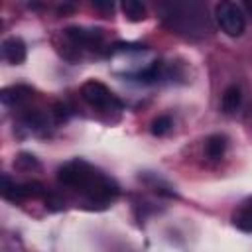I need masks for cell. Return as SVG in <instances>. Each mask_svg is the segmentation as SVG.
<instances>
[{
	"mask_svg": "<svg viewBox=\"0 0 252 252\" xmlns=\"http://www.w3.org/2000/svg\"><path fill=\"white\" fill-rule=\"evenodd\" d=\"M120 8H122L124 16L130 22H142L146 18V6L142 2H138V0H124L120 4Z\"/></svg>",
	"mask_w": 252,
	"mask_h": 252,
	"instance_id": "8fae6325",
	"label": "cell"
},
{
	"mask_svg": "<svg viewBox=\"0 0 252 252\" xmlns=\"http://www.w3.org/2000/svg\"><path fill=\"white\" fill-rule=\"evenodd\" d=\"M171 128V118L169 116H158L154 122H152V134L154 136H163L165 132H169Z\"/></svg>",
	"mask_w": 252,
	"mask_h": 252,
	"instance_id": "4fadbf2b",
	"label": "cell"
},
{
	"mask_svg": "<svg viewBox=\"0 0 252 252\" xmlns=\"http://www.w3.org/2000/svg\"><path fill=\"white\" fill-rule=\"evenodd\" d=\"M232 222H234L236 228H240V230H244V232H252V199H248V201L238 209V213H234Z\"/></svg>",
	"mask_w": 252,
	"mask_h": 252,
	"instance_id": "9c48e42d",
	"label": "cell"
},
{
	"mask_svg": "<svg viewBox=\"0 0 252 252\" xmlns=\"http://www.w3.org/2000/svg\"><path fill=\"white\" fill-rule=\"evenodd\" d=\"M81 94L91 106H96V108H112V106L118 108L120 106V100L98 81H87L81 87Z\"/></svg>",
	"mask_w": 252,
	"mask_h": 252,
	"instance_id": "277c9868",
	"label": "cell"
},
{
	"mask_svg": "<svg viewBox=\"0 0 252 252\" xmlns=\"http://www.w3.org/2000/svg\"><path fill=\"white\" fill-rule=\"evenodd\" d=\"M14 165H16V167H20V169H32V167H39L37 159H35L32 154H20V156L16 158Z\"/></svg>",
	"mask_w": 252,
	"mask_h": 252,
	"instance_id": "5bb4252c",
	"label": "cell"
},
{
	"mask_svg": "<svg viewBox=\"0 0 252 252\" xmlns=\"http://www.w3.org/2000/svg\"><path fill=\"white\" fill-rule=\"evenodd\" d=\"M224 150H226V138L220 136V134L211 136V138L207 140V144H205V154H207L211 159H219V158H222Z\"/></svg>",
	"mask_w": 252,
	"mask_h": 252,
	"instance_id": "7c38bea8",
	"label": "cell"
},
{
	"mask_svg": "<svg viewBox=\"0 0 252 252\" xmlns=\"http://www.w3.org/2000/svg\"><path fill=\"white\" fill-rule=\"evenodd\" d=\"M244 6H246V10L252 14V0H246V2H244Z\"/></svg>",
	"mask_w": 252,
	"mask_h": 252,
	"instance_id": "ac0fdd59",
	"label": "cell"
},
{
	"mask_svg": "<svg viewBox=\"0 0 252 252\" xmlns=\"http://www.w3.org/2000/svg\"><path fill=\"white\" fill-rule=\"evenodd\" d=\"M65 35L79 47H96L102 41V32L100 30H87V28H67Z\"/></svg>",
	"mask_w": 252,
	"mask_h": 252,
	"instance_id": "5b68a950",
	"label": "cell"
},
{
	"mask_svg": "<svg viewBox=\"0 0 252 252\" xmlns=\"http://www.w3.org/2000/svg\"><path fill=\"white\" fill-rule=\"evenodd\" d=\"M215 18L219 28L230 35V37H238L242 35L244 28H246V18L240 6H236L234 2H219L215 8Z\"/></svg>",
	"mask_w": 252,
	"mask_h": 252,
	"instance_id": "3957f363",
	"label": "cell"
},
{
	"mask_svg": "<svg viewBox=\"0 0 252 252\" xmlns=\"http://www.w3.org/2000/svg\"><path fill=\"white\" fill-rule=\"evenodd\" d=\"M53 112H55L57 120H65V118H67V114H69L65 104H55V106H53Z\"/></svg>",
	"mask_w": 252,
	"mask_h": 252,
	"instance_id": "2e32d148",
	"label": "cell"
},
{
	"mask_svg": "<svg viewBox=\"0 0 252 252\" xmlns=\"http://www.w3.org/2000/svg\"><path fill=\"white\" fill-rule=\"evenodd\" d=\"M93 6H94V8H98V10H112V8H114V4H112V2H98V0H94V2H93Z\"/></svg>",
	"mask_w": 252,
	"mask_h": 252,
	"instance_id": "e0dca14e",
	"label": "cell"
},
{
	"mask_svg": "<svg viewBox=\"0 0 252 252\" xmlns=\"http://www.w3.org/2000/svg\"><path fill=\"white\" fill-rule=\"evenodd\" d=\"M114 51H140V49H144V45H140V43H114V47H112Z\"/></svg>",
	"mask_w": 252,
	"mask_h": 252,
	"instance_id": "9a60e30c",
	"label": "cell"
},
{
	"mask_svg": "<svg viewBox=\"0 0 252 252\" xmlns=\"http://www.w3.org/2000/svg\"><path fill=\"white\" fill-rule=\"evenodd\" d=\"M240 102H242L240 87H236V85L226 87V89H224V93H222V100H220L222 112H226V114L236 112V110H238V106H240Z\"/></svg>",
	"mask_w": 252,
	"mask_h": 252,
	"instance_id": "ba28073f",
	"label": "cell"
},
{
	"mask_svg": "<svg viewBox=\"0 0 252 252\" xmlns=\"http://www.w3.org/2000/svg\"><path fill=\"white\" fill-rule=\"evenodd\" d=\"M45 195V187L39 183V181H26V183H20L16 187V201L20 199H26V197H43Z\"/></svg>",
	"mask_w": 252,
	"mask_h": 252,
	"instance_id": "30bf717a",
	"label": "cell"
},
{
	"mask_svg": "<svg viewBox=\"0 0 252 252\" xmlns=\"http://www.w3.org/2000/svg\"><path fill=\"white\" fill-rule=\"evenodd\" d=\"M57 179L59 183L81 191L91 203L106 205L118 195V185L112 179H108L104 173H100L98 169L81 159L69 161L63 167H59Z\"/></svg>",
	"mask_w": 252,
	"mask_h": 252,
	"instance_id": "6da1fadb",
	"label": "cell"
},
{
	"mask_svg": "<svg viewBox=\"0 0 252 252\" xmlns=\"http://www.w3.org/2000/svg\"><path fill=\"white\" fill-rule=\"evenodd\" d=\"M32 93H33V91H32V87H28V85H14V87H6V89L2 91L0 100H2L4 104H18V102L30 98Z\"/></svg>",
	"mask_w": 252,
	"mask_h": 252,
	"instance_id": "52a82bcc",
	"label": "cell"
},
{
	"mask_svg": "<svg viewBox=\"0 0 252 252\" xmlns=\"http://www.w3.org/2000/svg\"><path fill=\"white\" fill-rule=\"evenodd\" d=\"M163 22L185 37H203L211 32L207 8L199 2H167L161 6Z\"/></svg>",
	"mask_w": 252,
	"mask_h": 252,
	"instance_id": "7a4b0ae2",
	"label": "cell"
},
{
	"mask_svg": "<svg viewBox=\"0 0 252 252\" xmlns=\"http://www.w3.org/2000/svg\"><path fill=\"white\" fill-rule=\"evenodd\" d=\"M2 57L12 65L24 63L26 61V43L16 35L6 37L2 41Z\"/></svg>",
	"mask_w": 252,
	"mask_h": 252,
	"instance_id": "8992f818",
	"label": "cell"
}]
</instances>
